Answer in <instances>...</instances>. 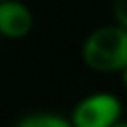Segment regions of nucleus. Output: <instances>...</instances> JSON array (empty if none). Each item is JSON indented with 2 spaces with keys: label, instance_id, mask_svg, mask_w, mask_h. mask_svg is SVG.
Here are the masks:
<instances>
[{
  "label": "nucleus",
  "instance_id": "f257e3e1",
  "mask_svg": "<svg viewBox=\"0 0 127 127\" xmlns=\"http://www.w3.org/2000/svg\"><path fill=\"white\" fill-rule=\"evenodd\" d=\"M82 62L95 73H122L127 67V30L105 24L92 30L80 49Z\"/></svg>",
  "mask_w": 127,
  "mask_h": 127
},
{
  "label": "nucleus",
  "instance_id": "f03ea898",
  "mask_svg": "<svg viewBox=\"0 0 127 127\" xmlns=\"http://www.w3.org/2000/svg\"><path fill=\"white\" fill-rule=\"evenodd\" d=\"M123 105L114 94L95 92L73 107L69 123L71 127H112L122 120Z\"/></svg>",
  "mask_w": 127,
  "mask_h": 127
},
{
  "label": "nucleus",
  "instance_id": "7ed1b4c3",
  "mask_svg": "<svg viewBox=\"0 0 127 127\" xmlns=\"http://www.w3.org/2000/svg\"><path fill=\"white\" fill-rule=\"evenodd\" d=\"M34 17L26 4L19 0L0 2V36L9 39H21L30 34Z\"/></svg>",
  "mask_w": 127,
  "mask_h": 127
},
{
  "label": "nucleus",
  "instance_id": "20e7f679",
  "mask_svg": "<svg viewBox=\"0 0 127 127\" xmlns=\"http://www.w3.org/2000/svg\"><path fill=\"white\" fill-rule=\"evenodd\" d=\"M13 127H71L69 120L54 112H32L19 120Z\"/></svg>",
  "mask_w": 127,
  "mask_h": 127
},
{
  "label": "nucleus",
  "instance_id": "39448f33",
  "mask_svg": "<svg viewBox=\"0 0 127 127\" xmlns=\"http://www.w3.org/2000/svg\"><path fill=\"white\" fill-rule=\"evenodd\" d=\"M112 13H114L116 24L127 30V0H114L112 2Z\"/></svg>",
  "mask_w": 127,
  "mask_h": 127
},
{
  "label": "nucleus",
  "instance_id": "423d86ee",
  "mask_svg": "<svg viewBox=\"0 0 127 127\" xmlns=\"http://www.w3.org/2000/svg\"><path fill=\"white\" fill-rule=\"evenodd\" d=\"M120 75H122V86H123V90L127 92V67L123 69V71L120 73Z\"/></svg>",
  "mask_w": 127,
  "mask_h": 127
},
{
  "label": "nucleus",
  "instance_id": "0eeeda50",
  "mask_svg": "<svg viewBox=\"0 0 127 127\" xmlns=\"http://www.w3.org/2000/svg\"><path fill=\"white\" fill-rule=\"evenodd\" d=\"M112 127H127V122L125 120H120V122L116 123V125H112Z\"/></svg>",
  "mask_w": 127,
  "mask_h": 127
},
{
  "label": "nucleus",
  "instance_id": "6e6552de",
  "mask_svg": "<svg viewBox=\"0 0 127 127\" xmlns=\"http://www.w3.org/2000/svg\"><path fill=\"white\" fill-rule=\"evenodd\" d=\"M0 2H6V0H0Z\"/></svg>",
  "mask_w": 127,
  "mask_h": 127
}]
</instances>
